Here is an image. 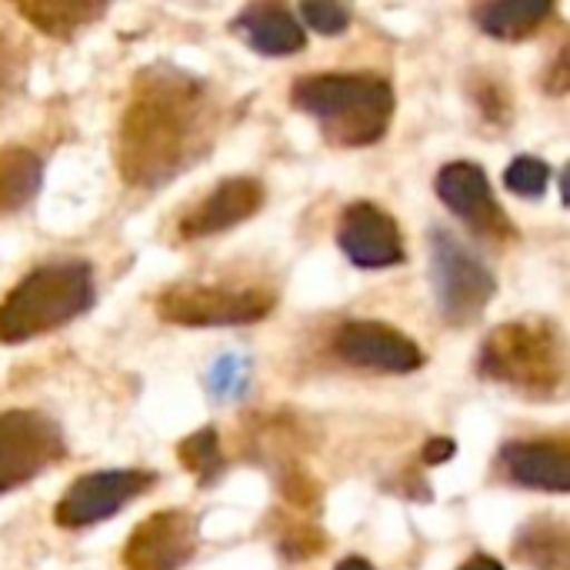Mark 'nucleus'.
<instances>
[{
    "instance_id": "1",
    "label": "nucleus",
    "mask_w": 570,
    "mask_h": 570,
    "mask_svg": "<svg viewBox=\"0 0 570 570\" xmlns=\"http://www.w3.org/2000/svg\"><path fill=\"white\" fill-rule=\"evenodd\" d=\"M220 120L224 104L204 77L174 63L137 70L114 140L124 184L140 190L170 184L210 154Z\"/></svg>"
},
{
    "instance_id": "2",
    "label": "nucleus",
    "mask_w": 570,
    "mask_h": 570,
    "mask_svg": "<svg viewBox=\"0 0 570 570\" xmlns=\"http://www.w3.org/2000/svg\"><path fill=\"white\" fill-rule=\"evenodd\" d=\"M291 104L314 117L334 147H371L394 120V87L381 73H307L291 87Z\"/></svg>"
},
{
    "instance_id": "3",
    "label": "nucleus",
    "mask_w": 570,
    "mask_h": 570,
    "mask_svg": "<svg viewBox=\"0 0 570 570\" xmlns=\"http://www.w3.org/2000/svg\"><path fill=\"white\" fill-rule=\"evenodd\" d=\"M478 374L524 401L554 404L568 387V341L554 321L524 317L498 324L478 351Z\"/></svg>"
},
{
    "instance_id": "4",
    "label": "nucleus",
    "mask_w": 570,
    "mask_h": 570,
    "mask_svg": "<svg viewBox=\"0 0 570 570\" xmlns=\"http://www.w3.org/2000/svg\"><path fill=\"white\" fill-rule=\"evenodd\" d=\"M94 267L53 261L20 277L0 301V344H27L53 334L94 307Z\"/></svg>"
},
{
    "instance_id": "5",
    "label": "nucleus",
    "mask_w": 570,
    "mask_h": 570,
    "mask_svg": "<svg viewBox=\"0 0 570 570\" xmlns=\"http://www.w3.org/2000/svg\"><path fill=\"white\" fill-rule=\"evenodd\" d=\"M277 291L261 284H207L184 281L157 294L154 311L164 324L177 327H244L274 314Z\"/></svg>"
},
{
    "instance_id": "6",
    "label": "nucleus",
    "mask_w": 570,
    "mask_h": 570,
    "mask_svg": "<svg viewBox=\"0 0 570 570\" xmlns=\"http://www.w3.org/2000/svg\"><path fill=\"white\" fill-rule=\"evenodd\" d=\"M431 287L448 327H471L484 317L498 297V277L491 267L448 227H431Z\"/></svg>"
},
{
    "instance_id": "7",
    "label": "nucleus",
    "mask_w": 570,
    "mask_h": 570,
    "mask_svg": "<svg viewBox=\"0 0 570 570\" xmlns=\"http://www.w3.org/2000/svg\"><path fill=\"white\" fill-rule=\"evenodd\" d=\"M67 458L63 431L40 411H0V494H10Z\"/></svg>"
},
{
    "instance_id": "8",
    "label": "nucleus",
    "mask_w": 570,
    "mask_h": 570,
    "mask_svg": "<svg viewBox=\"0 0 570 570\" xmlns=\"http://www.w3.org/2000/svg\"><path fill=\"white\" fill-rule=\"evenodd\" d=\"M434 190L441 197V204L464 220V227L471 234H478L481 240L491 244H514L521 237V230L514 227V220L508 217V210L501 207V200L491 190V177L481 164L474 160H451L438 170L434 177Z\"/></svg>"
},
{
    "instance_id": "9",
    "label": "nucleus",
    "mask_w": 570,
    "mask_h": 570,
    "mask_svg": "<svg viewBox=\"0 0 570 570\" xmlns=\"http://www.w3.org/2000/svg\"><path fill=\"white\" fill-rule=\"evenodd\" d=\"M154 484H157V474L137 471V468L80 474L60 494V501L53 508V524L63 531H83V528L104 524V521L117 518L140 494L154 491Z\"/></svg>"
},
{
    "instance_id": "10",
    "label": "nucleus",
    "mask_w": 570,
    "mask_h": 570,
    "mask_svg": "<svg viewBox=\"0 0 570 570\" xmlns=\"http://www.w3.org/2000/svg\"><path fill=\"white\" fill-rule=\"evenodd\" d=\"M200 544V528L190 511L167 508L144 518L127 544H124V570H184Z\"/></svg>"
},
{
    "instance_id": "11",
    "label": "nucleus",
    "mask_w": 570,
    "mask_h": 570,
    "mask_svg": "<svg viewBox=\"0 0 570 570\" xmlns=\"http://www.w3.org/2000/svg\"><path fill=\"white\" fill-rule=\"evenodd\" d=\"M334 354L347 367L381 374H414L424 367L421 344L381 321H344L334 334Z\"/></svg>"
},
{
    "instance_id": "12",
    "label": "nucleus",
    "mask_w": 570,
    "mask_h": 570,
    "mask_svg": "<svg viewBox=\"0 0 570 570\" xmlns=\"http://www.w3.org/2000/svg\"><path fill=\"white\" fill-rule=\"evenodd\" d=\"M337 247L361 271H387L407 257L397 220L374 200H354L344 207L337 224Z\"/></svg>"
},
{
    "instance_id": "13",
    "label": "nucleus",
    "mask_w": 570,
    "mask_h": 570,
    "mask_svg": "<svg viewBox=\"0 0 570 570\" xmlns=\"http://www.w3.org/2000/svg\"><path fill=\"white\" fill-rule=\"evenodd\" d=\"M264 200H267V190L257 177H227L180 217L177 234L184 240L217 237L250 220L264 207Z\"/></svg>"
},
{
    "instance_id": "14",
    "label": "nucleus",
    "mask_w": 570,
    "mask_h": 570,
    "mask_svg": "<svg viewBox=\"0 0 570 570\" xmlns=\"http://www.w3.org/2000/svg\"><path fill=\"white\" fill-rule=\"evenodd\" d=\"M501 474L528 491L568 494L570 491V441L568 438H531L501 448Z\"/></svg>"
},
{
    "instance_id": "15",
    "label": "nucleus",
    "mask_w": 570,
    "mask_h": 570,
    "mask_svg": "<svg viewBox=\"0 0 570 570\" xmlns=\"http://www.w3.org/2000/svg\"><path fill=\"white\" fill-rule=\"evenodd\" d=\"M230 33L261 57H294L307 47V30L284 3H247L234 13Z\"/></svg>"
},
{
    "instance_id": "16",
    "label": "nucleus",
    "mask_w": 570,
    "mask_h": 570,
    "mask_svg": "<svg viewBox=\"0 0 570 570\" xmlns=\"http://www.w3.org/2000/svg\"><path fill=\"white\" fill-rule=\"evenodd\" d=\"M554 17V0H488L471 10L481 33L494 40H531Z\"/></svg>"
},
{
    "instance_id": "17",
    "label": "nucleus",
    "mask_w": 570,
    "mask_h": 570,
    "mask_svg": "<svg viewBox=\"0 0 570 570\" xmlns=\"http://www.w3.org/2000/svg\"><path fill=\"white\" fill-rule=\"evenodd\" d=\"M514 561L528 570H570V528L561 518H531L511 544Z\"/></svg>"
},
{
    "instance_id": "18",
    "label": "nucleus",
    "mask_w": 570,
    "mask_h": 570,
    "mask_svg": "<svg viewBox=\"0 0 570 570\" xmlns=\"http://www.w3.org/2000/svg\"><path fill=\"white\" fill-rule=\"evenodd\" d=\"M17 13L30 27H37L40 33H47L53 40H73L80 30L94 27L107 13V3H97V0H30V3H17Z\"/></svg>"
},
{
    "instance_id": "19",
    "label": "nucleus",
    "mask_w": 570,
    "mask_h": 570,
    "mask_svg": "<svg viewBox=\"0 0 570 570\" xmlns=\"http://www.w3.org/2000/svg\"><path fill=\"white\" fill-rule=\"evenodd\" d=\"M43 184V160L30 147H0V217L23 210Z\"/></svg>"
},
{
    "instance_id": "20",
    "label": "nucleus",
    "mask_w": 570,
    "mask_h": 570,
    "mask_svg": "<svg viewBox=\"0 0 570 570\" xmlns=\"http://www.w3.org/2000/svg\"><path fill=\"white\" fill-rule=\"evenodd\" d=\"M177 461L184 464V471L190 478H197L200 488H214L227 471V458H224L217 428L207 424V428H197L194 434H187L177 444Z\"/></svg>"
},
{
    "instance_id": "21",
    "label": "nucleus",
    "mask_w": 570,
    "mask_h": 570,
    "mask_svg": "<svg viewBox=\"0 0 570 570\" xmlns=\"http://www.w3.org/2000/svg\"><path fill=\"white\" fill-rule=\"evenodd\" d=\"M277 551L287 561H311L327 548V538L317 524H311L307 518H277Z\"/></svg>"
},
{
    "instance_id": "22",
    "label": "nucleus",
    "mask_w": 570,
    "mask_h": 570,
    "mask_svg": "<svg viewBox=\"0 0 570 570\" xmlns=\"http://www.w3.org/2000/svg\"><path fill=\"white\" fill-rule=\"evenodd\" d=\"M548 184H551V167H548V160H541L534 154H518L504 170V187L528 200L544 197Z\"/></svg>"
},
{
    "instance_id": "23",
    "label": "nucleus",
    "mask_w": 570,
    "mask_h": 570,
    "mask_svg": "<svg viewBox=\"0 0 570 570\" xmlns=\"http://www.w3.org/2000/svg\"><path fill=\"white\" fill-rule=\"evenodd\" d=\"M281 498L294 508V511H321V484L314 481V474L304 468V464H297V461H291V464H284L281 468Z\"/></svg>"
},
{
    "instance_id": "24",
    "label": "nucleus",
    "mask_w": 570,
    "mask_h": 570,
    "mask_svg": "<svg viewBox=\"0 0 570 570\" xmlns=\"http://www.w3.org/2000/svg\"><path fill=\"white\" fill-rule=\"evenodd\" d=\"M301 20L324 37H337L351 27L354 13H351V7L334 3V0H307V3H301Z\"/></svg>"
},
{
    "instance_id": "25",
    "label": "nucleus",
    "mask_w": 570,
    "mask_h": 570,
    "mask_svg": "<svg viewBox=\"0 0 570 570\" xmlns=\"http://www.w3.org/2000/svg\"><path fill=\"white\" fill-rule=\"evenodd\" d=\"M244 387H247V367H244V361L237 354L217 357V364L207 374V391L224 401V397H240Z\"/></svg>"
},
{
    "instance_id": "26",
    "label": "nucleus",
    "mask_w": 570,
    "mask_h": 570,
    "mask_svg": "<svg viewBox=\"0 0 570 570\" xmlns=\"http://www.w3.org/2000/svg\"><path fill=\"white\" fill-rule=\"evenodd\" d=\"M474 100H478L481 114H484L491 124H508V120H511L508 90H504L494 77H484L481 83H474Z\"/></svg>"
},
{
    "instance_id": "27",
    "label": "nucleus",
    "mask_w": 570,
    "mask_h": 570,
    "mask_svg": "<svg viewBox=\"0 0 570 570\" xmlns=\"http://www.w3.org/2000/svg\"><path fill=\"white\" fill-rule=\"evenodd\" d=\"M23 77V57L13 50V43L0 33V90H10Z\"/></svg>"
},
{
    "instance_id": "28",
    "label": "nucleus",
    "mask_w": 570,
    "mask_h": 570,
    "mask_svg": "<svg viewBox=\"0 0 570 570\" xmlns=\"http://www.w3.org/2000/svg\"><path fill=\"white\" fill-rule=\"evenodd\" d=\"M454 454H458V444H454L451 438H434V441H428V444H424L421 461H424L428 468H434V464H448Z\"/></svg>"
},
{
    "instance_id": "29",
    "label": "nucleus",
    "mask_w": 570,
    "mask_h": 570,
    "mask_svg": "<svg viewBox=\"0 0 570 570\" xmlns=\"http://www.w3.org/2000/svg\"><path fill=\"white\" fill-rule=\"evenodd\" d=\"M568 80H570V73H568V47L558 53V60H554V67H551V73L544 77V87L554 94V97H561V94H568Z\"/></svg>"
},
{
    "instance_id": "30",
    "label": "nucleus",
    "mask_w": 570,
    "mask_h": 570,
    "mask_svg": "<svg viewBox=\"0 0 570 570\" xmlns=\"http://www.w3.org/2000/svg\"><path fill=\"white\" fill-rule=\"evenodd\" d=\"M458 570H504V564L491 554H474L471 561H464Z\"/></svg>"
},
{
    "instance_id": "31",
    "label": "nucleus",
    "mask_w": 570,
    "mask_h": 570,
    "mask_svg": "<svg viewBox=\"0 0 570 570\" xmlns=\"http://www.w3.org/2000/svg\"><path fill=\"white\" fill-rule=\"evenodd\" d=\"M334 570H377V568H374L367 558H357V554H351V558H344V561H341V564H337Z\"/></svg>"
}]
</instances>
